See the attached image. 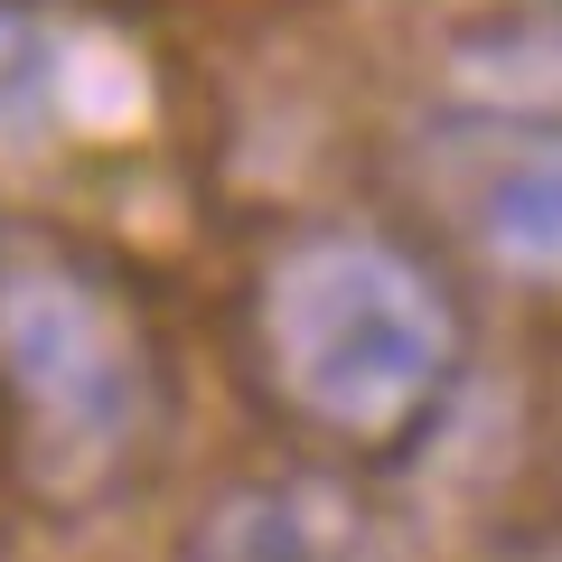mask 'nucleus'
<instances>
[{
  "label": "nucleus",
  "instance_id": "nucleus-1",
  "mask_svg": "<svg viewBox=\"0 0 562 562\" xmlns=\"http://www.w3.org/2000/svg\"><path fill=\"white\" fill-rule=\"evenodd\" d=\"M254 357L310 431L394 450L441 413L460 375V310L403 244L319 225L262 262Z\"/></svg>",
  "mask_w": 562,
  "mask_h": 562
},
{
  "label": "nucleus",
  "instance_id": "nucleus-2",
  "mask_svg": "<svg viewBox=\"0 0 562 562\" xmlns=\"http://www.w3.org/2000/svg\"><path fill=\"white\" fill-rule=\"evenodd\" d=\"M0 384L20 403L29 479L47 497H94L150 441V338L132 301L66 244L0 235Z\"/></svg>",
  "mask_w": 562,
  "mask_h": 562
},
{
  "label": "nucleus",
  "instance_id": "nucleus-3",
  "mask_svg": "<svg viewBox=\"0 0 562 562\" xmlns=\"http://www.w3.org/2000/svg\"><path fill=\"white\" fill-rule=\"evenodd\" d=\"M179 562H384L375 516L338 479H244L188 525Z\"/></svg>",
  "mask_w": 562,
  "mask_h": 562
},
{
  "label": "nucleus",
  "instance_id": "nucleus-4",
  "mask_svg": "<svg viewBox=\"0 0 562 562\" xmlns=\"http://www.w3.org/2000/svg\"><path fill=\"white\" fill-rule=\"evenodd\" d=\"M479 244L516 272H562V132L516 140L479 179Z\"/></svg>",
  "mask_w": 562,
  "mask_h": 562
},
{
  "label": "nucleus",
  "instance_id": "nucleus-5",
  "mask_svg": "<svg viewBox=\"0 0 562 562\" xmlns=\"http://www.w3.org/2000/svg\"><path fill=\"white\" fill-rule=\"evenodd\" d=\"M57 122V38L29 10H0V150H38Z\"/></svg>",
  "mask_w": 562,
  "mask_h": 562
},
{
  "label": "nucleus",
  "instance_id": "nucleus-6",
  "mask_svg": "<svg viewBox=\"0 0 562 562\" xmlns=\"http://www.w3.org/2000/svg\"><path fill=\"white\" fill-rule=\"evenodd\" d=\"M460 76H469V85H487V94H562V29H543V38L469 47Z\"/></svg>",
  "mask_w": 562,
  "mask_h": 562
}]
</instances>
